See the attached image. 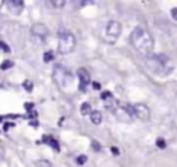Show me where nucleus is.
<instances>
[{
    "mask_svg": "<svg viewBox=\"0 0 177 167\" xmlns=\"http://www.w3.org/2000/svg\"><path fill=\"white\" fill-rule=\"evenodd\" d=\"M11 3L14 4L15 7H22L24 6V0H11Z\"/></svg>",
    "mask_w": 177,
    "mask_h": 167,
    "instance_id": "obj_19",
    "label": "nucleus"
},
{
    "mask_svg": "<svg viewBox=\"0 0 177 167\" xmlns=\"http://www.w3.org/2000/svg\"><path fill=\"white\" fill-rule=\"evenodd\" d=\"M156 145H158V148H166V142H165V139L163 138H158L156 139Z\"/></svg>",
    "mask_w": 177,
    "mask_h": 167,
    "instance_id": "obj_17",
    "label": "nucleus"
},
{
    "mask_svg": "<svg viewBox=\"0 0 177 167\" xmlns=\"http://www.w3.org/2000/svg\"><path fill=\"white\" fill-rule=\"evenodd\" d=\"M111 112L115 115L118 120L123 122V123H130L133 120V107L131 105H126V104L116 102L114 107L111 108Z\"/></svg>",
    "mask_w": 177,
    "mask_h": 167,
    "instance_id": "obj_5",
    "label": "nucleus"
},
{
    "mask_svg": "<svg viewBox=\"0 0 177 167\" xmlns=\"http://www.w3.org/2000/svg\"><path fill=\"white\" fill-rule=\"evenodd\" d=\"M0 48H1L4 53H10V47H8L4 42H0Z\"/></svg>",
    "mask_w": 177,
    "mask_h": 167,
    "instance_id": "obj_18",
    "label": "nucleus"
},
{
    "mask_svg": "<svg viewBox=\"0 0 177 167\" xmlns=\"http://www.w3.org/2000/svg\"><path fill=\"white\" fill-rule=\"evenodd\" d=\"M32 86H33V84L29 82V80H26V82L24 83V87H25L26 91H32Z\"/></svg>",
    "mask_w": 177,
    "mask_h": 167,
    "instance_id": "obj_20",
    "label": "nucleus"
},
{
    "mask_svg": "<svg viewBox=\"0 0 177 167\" xmlns=\"http://www.w3.org/2000/svg\"><path fill=\"white\" fill-rule=\"evenodd\" d=\"M10 126H13V125H10V123H7V125L4 126V130H7V128H10Z\"/></svg>",
    "mask_w": 177,
    "mask_h": 167,
    "instance_id": "obj_27",
    "label": "nucleus"
},
{
    "mask_svg": "<svg viewBox=\"0 0 177 167\" xmlns=\"http://www.w3.org/2000/svg\"><path fill=\"white\" fill-rule=\"evenodd\" d=\"M43 141H44V142H47L49 145H51V146H53V148H54V149L60 151V146H58V142L55 141V139H53V138H44Z\"/></svg>",
    "mask_w": 177,
    "mask_h": 167,
    "instance_id": "obj_13",
    "label": "nucleus"
},
{
    "mask_svg": "<svg viewBox=\"0 0 177 167\" xmlns=\"http://www.w3.org/2000/svg\"><path fill=\"white\" fill-rule=\"evenodd\" d=\"M76 47V39L75 36L69 31H64L62 29L60 32V37H58V51L61 54H71Z\"/></svg>",
    "mask_w": 177,
    "mask_h": 167,
    "instance_id": "obj_4",
    "label": "nucleus"
},
{
    "mask_svg": "<svg viewBox=\"0 0 177 167\" xmlns=\"http://www.w3.org/2000/svg\"><path fill=\"white\" fill-rule=\"evenodd\" d=\"M86 160H87V157L84 156V155H80V156L76 157V163L78 164H84L86 163Z\"/></svg>",
    "mask_w": 177,
    "mask_h": 167,
    "instance_id": "obj_16",
    "label": "nucleus"
},
{
    "mask_svg": "<svg viewBox=\"0 0 177 167\" xmlns=\"http://www.w3.org/2000/svg\"><path fill=\"white\" fill-rule=\"evenodd\" d=\"M3 4H4V0H0V8L3 7Z\"/></svg>",
    "mask_w": 177,
    "mask_h": 167,
    "instance_id": "obj_28",
    "label": "nucleus"
},
{
    "mask_svg": "<svg viewBox=\"0 0 177 167\" xmlns=\"http://www.w3.org/2000/svg\"><path fill=\"white\" fill-rule=\"evenodd\" d=\"M13 66V62L11 61H4L3 64L0 65V69H3V71H6V69H8V68Z\"/></svg>",
    "mask_w": 177,
    "mask_h": 167,
    "instance_id": "obj_15",
    "label": "nucleus"
},
{
    "mask_svg": "<svg viewBox=\"0 0 177 167\" xmlns=\"http://www.w3.org/2000/svg\"><path fill=\"white\" fill-rule=\"evenodd\" d=\"M133 107V113L136 117H138L140 120L145 122L149 119V108L147 107V105H144V104H134V105H131Z\"/></svg>",
    "mask_w": 177,
    "mask_h": 167,
    "instance_id": "obj_7",
    "label": "nucleus"
},
{
    "mask_svg": "<svg viewBox=\"0 0 177 167\" xmlns=\"http://www.w3.org/2000/svg\"><path fill=\"white\" fill-rule=\"evenodd\" d=\"M80 113L83 115V116H86V115L91 113V107L89 102H84L82 104V107H80Z\"/></svg>",
    "mask_w": 177,
    "mask_h": 167,
    "instance_id": "obj_11",
    "label": "nucleus"
},
{
    "mask_svg": "<svg viewBox=\"0 0 177 167\" xmlns=\"http://www.w3.org/2000/svg\"><path fill=\"white\" fill-rule=\"evenodd\" d=\"M93 89L94 90H100V89H101V86L98 84V83H93Z\"/></svg>",
    "mask_w": 177,
    "mask_h": 167,
    "instance_id": "obj_23",
    "label": "nucleus"
},
{
    "mask_svg": "<svg viewBox=\"0 0 177 167\" xmlns=\"http://www.w3.org/2000/svg\"><path fill=\"white\" fill-rule=\"evenodd\" d=\"M78 78H79V84H80V90L82 91H86V87L90 83V75L89 72L84 69V68H80L78 69Z\"/></svg>",
    "mask_w": 177,
    "mask_h": 167,
    "instance_id": "obj_8",
    "label": "nucleus"
},
{
    "mask_svg": "<svg viewBox=\"0 0 177 167\" xmlns=\"http://www.w3.org/2000/svg\"><path fill=\"white\" fill-rule=\"evenodd\" d=\"M130 43L131 46L134 47V50L137 53L143 54L145 57L151 55L152 51H154V37L152 35L147 31V29L137 26V28L133 29V32L130 35Z\"/></svg>",
    "mask_w": 177,
    "mask_h": 167,
    "instance_id": "obj_1",
    "label": "nucleus"
},
{
    "mask_svg": "<svg viewBox=\"0 0 177 167\" xmlns=\"http://www.w3.org/2000/svg\"><path fill=\"white\" fill-rule=\"evenodd\" d=\"M172 17L177 21V8H173V10H172Z\"/></svg>",
    "mask_w": 177,
    "mask_h": 167,
    "instance_id": "obj_22",
    "label": "nucleus"
},
{
    "mask_svg": "<svg viewBox=\"0 0 177 167\" xmlns=\"http://www.w3.org/2000/svg\"><path fill=\"white\" fill-rule=\"evenodd\" d=\"M144 62L147 69L156 76H167L173 71V66L166 55H148Z\"/></svg>",
    "mask_w": 177,
    "mask_h": 167,
    "instance_id": "obj_2",
    "label": "nucleus"
},
{
    "mask_svg": "<svg viewBox=\"0 0 177 167\" xmlns=\"http://www.w3.org/2000/svg\"><path fill=\"white\" fill-rule=\"evenodd\" d=\"M120 31H122V25H120L118 21H109L108 24H107L105 36H107V39L109 40V43H114L119 37Z\"/></svg>",
    "mask_w": 177,
    "mask_h": 167,
    "instance_id": "obj_6",
    "label": "nucleus"
},
{
    "mask_svg": "<svg viewBox=\"0 0 177 167\" xmlns=\"http://www.w3.org/2000/svg\"><path fill=\"white\" fill-rule=\"evenodd\" d=\"M90 120L93 125H100L102 122V115L100 110H93L90 113Z\"/></svg>",
    "mask_w": 177,
    "mask_h": 167,
    "instance_id": "obj_10",
    "label": "nucleus"
},
{
    "mask_svg": "<svg viewBox=\"0 0 177 167\" xmlns=\"http://www.w3.org/2000/svg\"><path fill=\"white\" fill-rule=\"evenodd\" d=\"M32 33L39 39H46L49 36V28L44 24H35L32 26Z\"/></svg>",
    "mask_w": 177,
    "mask_h": 167,
    "instance_id": "obj_9",
    "label": "nucleus"
},
{
    "mask_svg": "<svg viewBox=\"0 0 177 167\" xmlns=\"http://www.w3.org/2000/svg\"><path fill=\"white\" fill-rule=\"evenodd\" d=\"M54 60V53L53 51H46L43 55V61L44 62H51V61Z\"/></svg>",
    "mask_w": 177,
    "mask_h": 167,
    "instance_id": "obj_12",
    "label": "nucleus"
},
{
    "mask_svg": "<svg viewBox=\"0 0 177 167\" xmlns=\"http://www.w3.org/2000/svg\"><path fill=\"white\" fill-rule=\"evenodd\" d=\"M50 1L55 8H62L65 6V0H50Z\"/></svg>",
    "mask_w": 177,
    "mask_h": 167,
    "instance_id": "obj_14",
    "label": "nucleus"
},
{
    "mask_svg": "<svg viewBox=\"0 0 177 167\" xmlns=\"http://www.w3.org/2000/svg\"><path fill=\"white\" fill-rule=\"evenodd\" d=\"M3 156H4V151H3V148L0 146V160L3 159Z\"/></svg>",
    "mask_w": 177,
    "mask_h": 167,
    "instance_id": "obj_24",
    "label": "nucleus"
},
{
    "mask_svg": "<svg viewBox=\"0 0 177 167\" xmlns=\"http://www.w3.org/2000/svg\"><path fill=\"white\" fill-rule=\"evenodd\" d=\"M93 148H94L96 151H101V145H98L96 141H93Z\"/></svg>",
    "mask_w": 177,
    "mask_h": 167,
    "instance_id": "obj_21",
    "label": "nucleus"
},
{
    "mask_svg": "<svg viewBox=\"0 0 177 167\" xmlns=\"http://www.w3.org/2000/svg\"><path fill=\"white\" fill-rule=\"evenodd\" d=\"M54 82L57 83V86L60 89L65 90V89H69L71 86L73 84V76L71 73L69 69H66L65 66H62V65H57L54 68Z\"/></svg>",
    "mask_w": 177,
    "mask_h": 167,
    "instance_id": "obj_3",
    "label": "nucleus"
},
{
    "mask_svg": "<svg viewBox=\"0 0 177 167\" xmlns=\"http://www.w3.org/2000/svg\"><path fill=\"white\" fill-rule=\"evenodd\" d=\"M32 108H33V104H26V109L28 110H32Z\"/></svg>",
    "mask_w": 177,
    "mask_h": 167,
    "instance_id": "obj_25",
    "label": "nucleus"
},
{
    "mask_svg": "<svg viewBox=\"0 0 177 167\" xmlns=\"http://www.w3.org/2000/svg\"><path fill=\"white\" fill-rule=\"evenodd\" d=\"M112 152L115 153V155H119V151H118V148H115V146L112 148Z\"/></svg>",
    "mask_w": 177,
    "mask_h": 167,
    "instance_id": "obj_26",
    "label": "nucleus"
}]
</instances>
